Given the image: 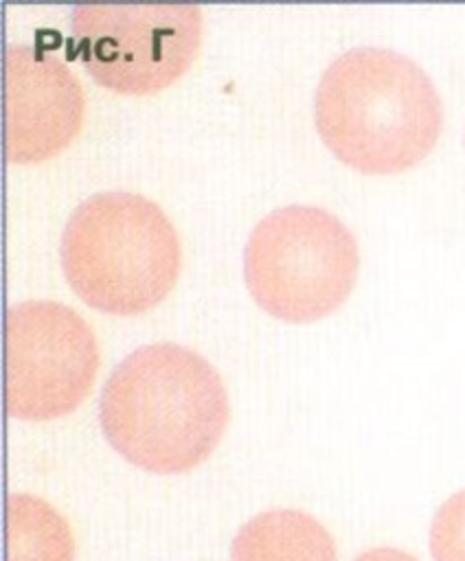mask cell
<instances>
[{"instance_id":"6da1fadb","label":"cell","mask_w":465,"mask_h":561,"mask_svg":"<svg viewBox=\"0 0 465 561\" xmlns=\"http://www.w3.org/2000/svg\"><path fill=\"white\" fill-rule=\"evenodd\" d=\"M230 419L224 379L200 353L175 342L132 351L99 401L105 440L149 473H182L204 462Z\"/></svg>"},{"instance_id":"8fae6325","label":"cell","mask_w":465,"mask_h":561,"mask_svg":"<svg viewBox=\"0 0 465 561\" xmlns=\"http://www.w3.org/2000/svg\"><path fill=\"white\" fill-rule=\"evenodd\" d=\"M353 561H419L412 554L397 550V548H371L366 552H362L360 557H355Z\"/></svg>"},{"instance_id":"ba28073f","label":"cell","mask_w":465,"mask_h":561,"mask_svg":"<svg viewBox=\"0 0 465 561\" xmlns=\"http://www.w3.org/2000/svg\"><path fill=\"white\" fill-rule=\"evenodd\" d=\"M230 561H338V554L333 537L316 517L296 508H272L237 530Z\"/></svg>"},{"instance_id":"9c48e42d","label":"cell","mask_w":465,"mask_h":561,"mask_svg":"<svg viewBox=\"0 0 465 561\" xmlns=\"http://www.w3.org/2000/svg\"><path fill=\"white\" fill-rule=\"evenodd\" d=\"M9 561H72L68 522L48 502L13 493L9 497Z\"/></svg>"},{"instance_id":"8992f818","label":"cell","mask_w":465,"mask_h":561,"mask_svg":"<svg viewBox=\"0 0 465 561\" xmlns=\"http://www.w3.org/2000/svg\"><path fill=\"white\" fill-rule=\"evenodd\" d=\"M99 344L68 305L22 300L7 311V412L24 421L70 414L92 390Z\"/></svg>"},{"instance_id":"52a82bcc","label":"cell","mask_w":465,"mask_h":561,"mask_svg":"<svg viewBox=\"0 0 465 561\" xmlns=\"http://www.w3.org/2000/svg\"><path fill=\"white\" fill-rule=\"evenodd\" d=\"M7 160L39 162L79 134L83 90L68 66L33 44H11L4 55Z\"/></svg>"},{"instance_id":"30bf717a","label":"cell","mask_w":465,"mask_h":561,"mask_svg":"<svg viewBox=\"0 0 465 561\" xmlns=\"http://www.w3.org/2000/svg\"><path fill=\"white\" fill-rule=\"evenodd\" d=\"M430 554L434 561H465V489L436 508L430 524Z\"/></svg>"},{"instance_id":"277c9868","label":"cell","mask_w":465,"mask_h":561,"mask_svg":"<svg viewBox=\"0 0 465 561\" xmlns=\"http://www.w3.org/2000/svg\"><path fill=\"white\" fill-rule=\"evenodd\" d=\"M360 270L353 232L320 206L290 204L261 217L243 250L254 302L285 322H314L351 294Z\"/></svg>"},{"instance_id":"7a4b0ae2","label":"cell","mask_w":465,"mask_h":561,"mask_svg":"<svg viewBox=\"0 0 465 561\" xmlns=\"http://www.w3.org/2000/svg\"><path fill=\"white\" fill-rule=\"evenodd\" d=\"M314 114L333 156L375 175L423 160L443 125L432 79L410 57L384 46L338 55L318 81Z\"/></svg>"},{"instance_id":"3957f363","label":"cell","mask_w":465,"mask_h":561,"mask_svg":"<svg viewBox=\"0 0 465 561\" xmlns=\"http://www.w3.org/2000/svg\"><path fill=\"white\" fill-rule=\"evenodd\" d=\"M61 267L90 307L134 316L156 307L180 274V239L167 213L127 191L83 199L61 232Z\"/></svg>"},{"instance_id":"5b68a950","label":"cell","mask_w":465,"mask_h":561,"mask_svg":"<svg viewBox=\"0 0 465 561\" xmlns=\"http://www.w3.org/2000/svg\"><path fill=\"white\" fill-rule=\"evenodd\" d=\"M77 55L90 77L121 94L171 85L195 59L202 11L195 4H77Z\"/></svg>"}]
</instances>
